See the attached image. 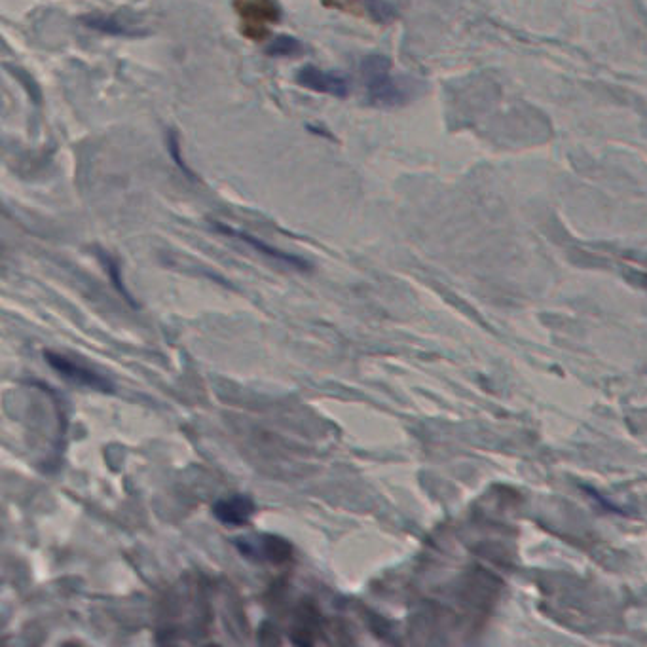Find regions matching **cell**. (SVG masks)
<instances>
[{
    "label": "cell",
    "mask_w": 647,
    "mask_h": 647,
    "mask_svg": "<svg viewBox=\"0 0 647 647\" xmlns=\"http://www.w3.org/2000/svg\"><path fill=\"white\" fill-rule=\"evenodd\" d=\"M361 76L370 105L380 109H395L410 103L418 86L391 73V61L386 56H367L361 63Z\"/></svg>",
    "instance_id": "6da1fadb"
},
{
    "label": "cell",
    "mask_w": 647,
    "mask_h": 647,
    "mask_svg": "<svg viewBox=\"0 0 647 647\" xmlns=\"http://www.w3.org/2000/svg\"><path fill=\"white\" fill-rule=\"evenodd\" d=\"M44 359L52 369L56 370L59 376H63L65 380L73 382L80 388L93 389V391H101V393H112L114 391V386H112V382L107 376L99 374L97 370L90 369L86 365L76 363L67 355L46 352L44 353Z\"/></svg>",
    "instance_id": "7a4b0ae2"
},
{
    "label": "cell",
    "mask_w": 647,
    "mask_h": 647,
    "mask_svg": "<svg viewBox=\"0 0 647 647\" xmlns=\"http://www.w3.org/2000/svg\"><path fill=\"white\" fill-rule=\"evenodd\" d=\"M236 10L240 12L241 19L245 21L243 25V35L253 38V40H262L266 37V23H278L281 18L276 0H240L236 4Z\"/></svg>",
    "instance_id": "3957f363"
},
{
    "label": "cell",
    "mask_w": 647,
    "mask_h": 647,
    "mask_svg": "<svg viewBox=\"0 0 647 647\" xmlns=\"http://www.w3.org/2000/svg\"><path fill=\"white\" fill-rule=\"evenodd\" d=\"M296 84L310 90V92L333 95V97H348L352 92V84L344 74L331 73L317 69L315 65H304L296 73Z\"/></svg>",
    "instance_id": "277c9868"
},
{
    "label": "cell",
    "mask_w": 647,
    "mask_h": 647,
    "mask_svg": "<svg viewBox=\"0 0 647 647\" xmlns=\"http://www.w3.org/2000/svg\"><path fill=\"white\" fill-rule=\"evenodd\" d=\"M213 228L217 232L224 234V236L232 238V240H238L241 243H245V245H249L251 249L259 251L260 255H264V257H268L270 260H276V262H281V264H285L289 268H295V270H300V272L310 270V264L302 259V257H296V255H291V253L279 251L274 245H268V243H264V241L255 238V236H251V234H247V232H243V230L226 226V224H221V222H215Z\"/></svg>",
    "instance_id": "5b68a950"
},
{
    "label": "cell",
    "mask_w": 647,
    "mask_h": 647,
    "mask_svg": "<svg viewBox=\"0 0 647 647\" xmlns=\"http://www.w3.org/2000/svg\"><path fill=\"white\" fill-rule=\"evenodd\" d=\"M240 553L253 560H266V562H285L291 558V545L274 536L243 537L236 541Z\"/></svg>",
    "instance_id": "8992f818"
},
{
    "label": "cell",
    "mask_w": 647,
    "mask_h": 647,
    "mask_svg": "<svg viewBox=\"0 0 647 647\" xmlns=\"http://www.w3.org/2000/svg\"><path fill=\"white\" fill-rule=\"evenodd\" d=\"M255 513H257V507L253 500L247 496L224 498L213 505V515L217 517V520L224 526H232V528H240V526L249 524L251 518L255 517Z\"/></svg>",
    "instance_id": "52a82bcc"
},
{
    "label": "cell",
    "mask_w": 647,
    "mask_h": 647,
    "mask_svg": "<svg viewBox=\"0 0 647 647\" xmlns=\"http://www.w3.org/2000/svg\"><path fill=\"white\" fill-rule=\"evenodd\" d=\"M82 21L86 23V27L90 29H95L103 35H116V37H135V31L122 25L120 21L112 16H86L82 18Z\"/></svg>",
    "instance_id": "ba28073f"
},
{
    "label": "cell",
    "mask_w": 647,
    "mask_h": 647,
    "mask_svg": "<svg viewBox=\"0 0 647 647\" xmlns=\"http://www.w3.org/2000/svg\"><path fill=\"white\" fill-rule=\"evenodd\" d=\"M363 14H367L376 23H391L397 19V10L386 0H352Z\"/></svg>",
    "instance_id": "9c48e42d"
},
{
    "label": "cell",
    "mask_w": 647,
    "mask_h": 647,
    "mask_svg": "<svg viewBox=\"0 0 647 647\" xmlns=\"http://www.w3.org/2000/svg\"><path fill=\"white\" fill-rule=\"evenodd\" d=\"M304 54V44L295 37H281L274 38V42L266 48V56L270 57H298Z\"/></svg>",
    "instance_id": "30bf717a"
},
{
    "label": "cell",
    "mask_w": 647,
    "mask_h": 647,
    "mask_svg": "<svg viewBox=\"0 0 647 647\" xmlns=\"http://www.w3.org/2000/svg\"><path fill=\"white\" fill-rule=\"evenodd\" d=\"M166 139H167V152H169V156H171V160L179 166V169L185 173L186 177H190V179H194V173L190 171V167L186 166L185 160H183V154H181V143H179V137H177V133L175 131H167L166 133Z\"/></svg>",
    "instance_id": "8fae6325"
},
{
    "label": "cell",
    "mask_w": 647,
    "mask_h": 647,
    "mask_svg": "<svg viewBox=\"0 0 647 647\" xmlns=\"http://www.w3.org/2000/svg\"><path fill=\"white\" fill-rule=\"evenodd\" d=\"M101 259H103V264H105L107 272L111 274V279L112 281H114L116 289H118L120 293H124L126 300H131L130 293H126V289H124V283H122V279H120V268H118V264H116V262H114L111 257H107V255H103Z\"/></svg>",
    "instance_id": "7c38bea8"
}]
</instances>
